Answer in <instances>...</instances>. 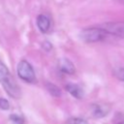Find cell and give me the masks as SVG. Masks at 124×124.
Segmentation results:
<instances>
[{"label": "cell", "mask_w": 124, "mask_h": 124, "mask_svg": "<svg viewBox=\"0 0 124 124\" xmlns=\"http://www.w3.org/2000/svg\"><path fill=\"white\" fill-rule=\"evenodd\" d=\"M0 82L9 96L16 99L20 97V89L18 85L14 79L9 69L1 61H0Z\"/></svg>", "instance_id": "cell-1"}, {"label": "cell", "mask_w": 124, "mask_h": 124, "mask_svg": "<svg viewBox=\"0 0 124 124\" xmlns=\"http://www.w3.org/2000/svg\"><path fill=\"white\" fill-rule=\"evenodd\" d=\"M107 33L99 28L96 27H89L86 29H83L80 32V39L85 43H96L99 41H102L106 38Z\"/></svg>", "instance_id": "cell-2"}, {"label": "cell", "mask_w": 124, "mask_h": 124, "mask_svg": "<svg viewBox=\"0 0 124 124\" xmlns=\"http://www.w3.org/2000/svg\"><path fill=\"white\" fill-rule=\"evenodd\" d=\"M16 73H17V76L22 80H24L28 83H32L36 79V76H35L33 67L26 60H21L18 62L17 67H16Z\"/></svg>", "instance_id": "cell-3"}, {"label": "cell", "mask_w": 124, "mask_h": 124, "mask_svg": "<svg viewBox=\"0 0 124 124\" xmlns=\"http://www.w3.org/2000/svg\"><path fill=\"white\" fill-rule=\"evenodd\" d=\"M98 27L104 30L107 34L124 37V22H107L98 25Z\"/></svg>", "instance_id": "cell-4"}, {"label": "cell", "mask_w": 124, "mask_h": 124, "mask_svg": "<svg viewBox=\"0 0 124 124\" xmlns=\"http://www.w3.org/2000/svg\"><path fill=\"white\" fill-rule=\"evenodd\" d=\"M110 110V107L106 104H93L91 106V114L95 118H102L106 116Z\"/></svg>", "instance_id": "cell-5"}, {"label": "cell", "mask_w": 124, "mask_h": 124, "mask_svg": "<svg viewBox=\"0 0 124 124\" xmlns=\"http://www.w3.org/2000/svg\"><path fill=\"white\" fill-rule=\"evenodd\" d=\"M58 68L59 70L67 75H73L76 72V68L74 64L67 58H61L58 61Z\"/></svg>", "instance_id": "cell-6"}, {"label": "cell", "mask_w": 124, "mask_h": 124, "mask_svg": "<svg viewBox=\"0 0 124 124\" xmlns=\"http://www.w3.org/2000/svg\"><path fill=\"white\" fill-rule=\"evenodd\" d=\"M37 26L42 33H46L50 28V19L46 15H40L37 17Z\"/></svg>", "instance_id": "cell-7"}, {"label": "cell", "mask_w": 124, "mask_h": 124, "mask_svg": "<svg viewBox=\"0 0 124 124\" xmlns=\"http://www.w3.org/2000/svg\"><path fill=\"white\" fill-rule=\"evenodd\" d=\"M66 90L75 98L77 99H81L83 97V90L81 89L80 86H78V84L75 83H68L65 86Z\"/></svg>", "instance_id": "cell-8"}, {"label": "cell", "mask_w": 124, "mask_h": 124, "mask_svg": "<svg viewBox=\"0 0 124 124\" xmlns=\"http://www.w3.org/2000/svg\"><path fill=\"white\" fill-rule=\"evenodd\" d=\"M46 89L47 91L50 93V95H52L53 97H60L61 96V90L58 86H56L55 84L53 83H50V82H46Z\"/></svg>", "instance_id": "cell-9"}, {"label": "cell", "mask_w": 124, "mask_h": 124, "mask_svg": "<svg viewBox=\"0 0 124 124\" xmlns=\"http://www.w3.org/2000/svg\"><path fill=\"white\" fill-rule=\"evenodd\" d=\"M10 120L13 124H24V120L17 114H12L10 116Z\"/></svg>", "instance_id": "cell-10"}, {"label": "cell", "mask_w": 124, "mask_h": 124, "mask_svg": "<svg viewBox=\"0 0 124 124\" xmlns=\"http://www.w3.org/2000/svg\"><path fill=\"white\" fill-rule=\"evenodd\" d=\"M68 124H88L86 120L82 118H72L69 120Z\"/></svg>", "instance_id": "cell-11"}, {"label": "cell", "mask_w": 124, "mask_h": 124, "mask_svg": "<svg viewBox=\"0 0 124 124\" xmlns=\"http://www.w3.org/2000/svg\"><path fill=\"white\" fill-rule=\"evenodd\" d=\"M0 108H2L4 110H7L10 108V104L6 99L0 98Z\"/></svg>", "instance_id": "cell-12"}, {"label": "cell", "mask_w": 124, "mask_h": 124, "mask_svg": "<svg viewBox=\"0 0 124 124\" xmlns=\"http://www.w3.org/2000/svg\"><path fill=\"white\" fill-rule=\"evenodd\" d=\"M115 76L121 79V80H124V69L123 68H120V69H117L115 71Z\"/></svg>", "instance_id": "cell-13"}, {"label": "cell", "mask_w": 124, "mask_h": 124, "mask_svg": "<svg viewBox=\"0 0 124 124\" xmlns=\"http://www.w3.org/2000/svg\"><path fill=\"white\" fill-rule=\"evenodd\" d=\"M118 1H119L120 3H123V4H124V0H118Z\"/></svg>", "instance_id": "cell-14"}, {"label": "cell", "mask_w": 124, "mask_h": 124, "mask_svg": "<svg viewBox=\"0 0 124 124\" xmlns=\"http://www.w3.org/2000/svg\"><path fill=\"white\" fill-rule=\"evenodd\" d=\"M118 124H124V121H123V122H120V123H118Z\"/></svg>", "instance_id": "cell-15"}]
</instances>
